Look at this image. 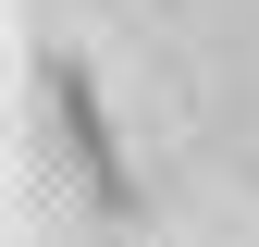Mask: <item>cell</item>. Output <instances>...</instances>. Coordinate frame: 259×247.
Listing matches in <instances>:
<instances>
[{"instance_id": "6da1fadb", "label": "cell", "mask_w": 259, "mask_h": 247, "mask_svg": "<svg viewBox=\"0 0 259 247\" xmlns=\"http://www.w3.org/2000/svg\"><path fill=\"white\" fill-rule=\"evenodd\" d=\"M50 111H62V161L87 173V198H99V210H136V161H123L99 87H87V62H50Z\"/></svg>"}]
</instances>
